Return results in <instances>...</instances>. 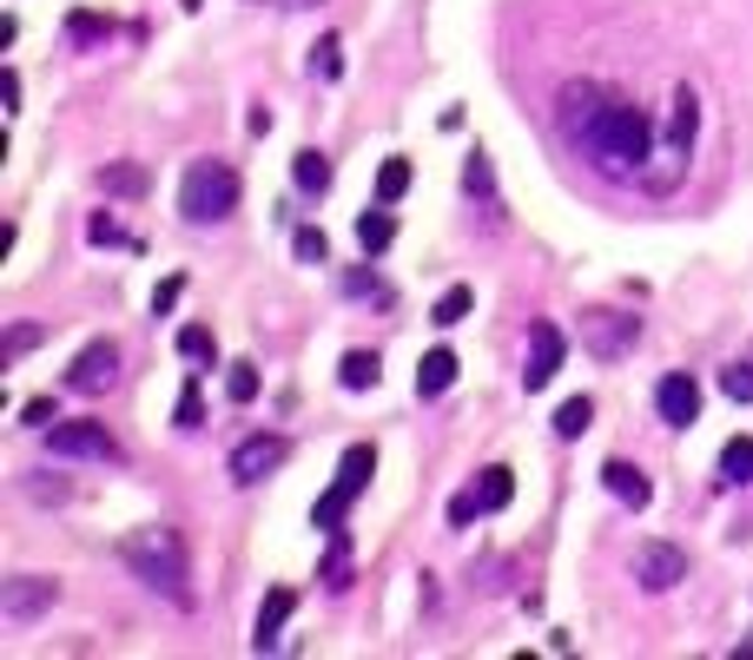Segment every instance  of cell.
Masks as SVG:
<instances>
[{
  "label": "cell",
  "mask_w": 753,
  "mask_h": 660,
  "mask_svg": "<svg viewBox=\"0 0 753 660\" xmlns=\"http://www.w3.org/2000/svg\"><path fill=\"white\" fill-rule=\"evenodd\" d=\"M179 291H185V278H165V284L152 291V317H165V311L179 304Z\"/></svg>",
  "instance_id": "f35d334b"
},
{
  "label": "cell",
  "mask_w": 753,
  "mask_h": 660,
  "mask_svg": "<svg viewBox=\"0 0 753 660\" xmlns=\"http://www.w3.org/2000/svg\"><path fill=\"white\" fill-rule=\"evenodd\" d=\"M46 443L53 456H73V463H119V443L106 436V423H53Z\"/></svg>",
  "instance_id": "ba28073f"
},
{
  "label": "cell",
  "mask_w": 753,
  "mask_h": 660,
  "mask_svg": "<svg viewBox=\"0 0 753 660\" xmlns=\"http://www.w3.org/2000/svg\"><path fill=\"white\" fill-rule=\"evenodd\" d=\"M456 370H463L456 350H430V357L417 364V397H443V390L456 383Z\"/></svg>",
  "instance_id": "2e32d148"
},
{
  "label": "cell",
  "mask_w": 753,
  "mask_h": 660,
  "mask_svg": "<svg viewBox=\"0 0 753 660\" xmlns=\"http://www.w3.org/2000/svg\"><path fill=\"white\" fill-rule=\"evenodd\" d=\"M311 73H318V79H337V73H344V40H337V33H324V40L311 46Z\"/></svg>",
  "instance_id": "4316f807"
},
{
  "label": "cell",
  "mask_w": 753,
  "mask_h": 660,
  "mask_svg": "<svg viewBox=\"0 0 753 660\" xmlns=\"http://www.w3.org/2000/svg\"><path fill=\"white\" fill-rule=\"evenodd\" d=\"M562 357H569V344H562V331L556 324H529V357H523V390L536 397V390H549L556 383V370H562Z\"/></svg>",
  "instance_id": "30bf717a"
},
{
  "label": "cell",
  "mask_w": 753,
  "mask_h": 660,
  "mask_svg": "<svg viewBox=\"0 0 753 660\" xmlns=\"http://www.w3.org/2000/svg\"><path fill=\"white\" fill-rule=\"evenodd\" d=\"M33 344H40V331H33V324H13V331H7V350H0V357L13 364V357H26Z\"/></svg>",
  "instance_id": "8d00e7d4"
},
{
  "label": "cell",
  "mask_w": 753,
  "mask_h": 660,
  "mask_svg": "<svg viewBox=\"0 0 753 660\" xmlns=\"http://www.w3.org/2000/svg\"><path fill=\"white\" fill-rule=\"evenodd\" d=\"M291 608H298V595L291 588H271L265 595V608H258V621H251V648L265 654V648H278V635H284V621H291Z\"/></svg>",
  "instance_id": "9a60e30c"
},
{
  "label": "cell",
  "mask_w": 753,
  "mask_h": 660,
  "mask_svg": "<svg viewBox=\"0 0 753 660\" xmlns=\"http://www.w3.org/2000/svg\"><path fill=\"white\" fill-rule=\"evenodd\" d=\"M377 377H384L377 350H344V364H337V383L344 390H377Z\"/></svg>",
  "instance_id": "ac0fdd59"
},
{
  "label": "cell",
  "mask_w": 753,
  "mask_h": 660,
  "mask_svg": "<svg viewBox=\"0 0 753 660\" xmlns=\"http://www.w3.org/2000/svg\"><path fill=\"white\" fill-rule=\"evenodd\" d=\"M470 496H476V509H483V516H496V509H509V496H516V476L496 463V469H483V476L470 483Z\"/></svg>",
  "instance_id": "e0dca14e"
},
{
  "label": "cell",
  "mask_w": 753,
  "mask_h": 660,
  "mask_svg": "<svg viewBox=\"0 0 753 660\" xmlns=\"http://www.w3.org/2000/svg\"><path fill=\"white\" fill-rule=\"evenodd\" d=\"M53 602H60V582H46V575H13V582H0V621H7V628H33L40 615H53Z\"/></svg>",
  "instance_id": "8992f818"
},
{
  "label": "cell",
  "mask_w": 753,
  "mask_h": 660,
  "mask_svg": "<svg viewBox=\"0 0 753 660\" xmlns=\"http://www.w3.org/2000/svg\"><path fill=\"white\" fill-rule=\"evenodd\" d=\"M179 357H192V364H212V357H218V337H212L205 324H185V331H179Z\"/></svg>",
  "instance_id": "83f0119b"
},
{
  "label": "cell",
  "mask_w": 753,
  "mask_h": 660,
  "mask_svg": "<svg viewBox=\"0 0 753 660\" xmlns=\"http://www.w3.org/2000/svg\"><path fill=\"white\" fill-rule=\"evenodd\" d=\"M589 423H595V403H589V397H569V403L556 410V436H562V443L589 436Z\"/></svg>",
  "instance_id": "cb8c5ba5"
},
{
  "label": "cell",
  "mask_w": 753,
  "mask_h": 660,
  "mask_svg": "<svg viewBox=\"0 0 753 660\" xmlns=\"http://www.w3.org/2000/svg\"><path fill=\"white\" fill-rule=\"evenodd\" d=\"M476 516H483V509H476V496H470V489H463V496H456V502H450V522H456V529H470V522H476Z\"/></svg>",
  "instance_id": "ab89813d"
},
{
  "label": "cell",
  "mask_w": 753,
  "mask_h": 660,
  "mask_svg": "<svg viewBox=\"0 0 753 660\" xmlns=\"http://www.w3.org/2000/svg\"><path fill=\"white\" fill-rule=\"evenodd\" d=\"M635 337H642V317H628V311H582V350L589 357L622 364L635 350Z\"/></svg>",
  "instance_id": "5b68a950"
},
{
  "label": "cell",
  "mask_w": 753,
  "mask_h": 660,
  "mask_svg": "<svg viewBox=\"0 0 753 660\" xmlns=\"http://www.w3.org/2000/svg\"><path fill=\"white\" fill-rule=\"evenodd\" d=\"M655 410H661V423L688 430V423L701 416V383H695L688 370H668V377L655 383Z\"/></svg>",
  "instance_id": "4fadbf2b"
},
{
  "label": "cell",
  "mask_w": 753,
  "mask_h": 660,
  "mask_svg": "<svg viewBox=\"0 0 753 660\" xmlns=\"http://www.w3.org/2000/svg\"><path fill=\"white\" fill-rule=\"evenodd\" d=\"M106 33H112V20H99V13H73V20H66V40H73V46H93V40H106Z\"/></svg>",
  "instance_id": "f1b7e54d"
},
{
  "label": "cell",
  "mask_w": 753,
  "mask_h": 660,
  "mask_svg": "<svg viewBox=\"0 0 753 660\" xmlns=\"http://www.w3.org/2000/svg\"><path fill=\"white\" fill-rule=\"evenodd\" d=\"M721 390H728L734 403H753V364H728V370H721Z\"/></svg>",
  "instance_id": "e575fe53"
},
{
  "label": "cell",
  "mask_w": 753,
  "mask_h": 660,
  "mask_svg": "<svg viewBox=\"0 0 753 660\" xmlns=\"http://www.w3.org/2000/svg\"><path fill=\"white\" fill-rule=\"evenodd\" d=\"M463 192H470V198H483V205L496 212V172H490V159H483V152H470V165H463Z\"/></svg>",
  "instance_id": "484cf974"
},
{
  "label": "cell",
  "mask_w": 753,
  "mask_h": 660,
  "mask_svg": "<svg viewBox=\"0 0 753 660\" xmlns=\"http://www.w3.org/2000/svg\"><path fill=\"white\" fill-rule=\"evenodd\" d=\"M470 311H476V291H470V284H450V291L437 297V311H430V324H443V331H450V324H463Z\"/></svg>",
  "instance_id": "603a6c76"
},
{
  "label": "cell",
  "mask_w": 753,
  "mask_h": 660,
  "mask_svg": "<svg viewBox=\"0 0 753 660\" xmlns=\"http://www.w3.org/2000/svg\"><path fill=\"white\" fill-rule=\"evenodd\" d=\"M721 483H728V489L753 483V436H734V443L721 450Z\"/></svg>",
  "instance_id": "7402d4cb"
},
{
  "label": "cell",
  "mask_w": 753,
  "mask_h": 660,
  "mask_svg": "<svg viewBox=\"0 0 753 660\" xmlns=\"http://www.w3.org/2000/svg\"><path fill=\"white\" fill-rule=\"evenodd\" d=\"M119 562L146 582V588H159V595H172L179 608L192 602V575H185V542L172 535V529H132L126 542H119Z\"/></svg>",
  "instance_id": "7a4b0ae2"
},
{
  "label": "cell",
  "mask_w": 753,
  "mask_h": 660,
  "mask_svg": "<svg viewBox=\"0 0 753 660\" xmlns=\"http://www.w3.org/2000/svg\"><path fill=\"white\" fill-rule=\"evenodd\" d=\"M225 397H232V403H251V397H258V364H232Z\"/></svg>",
  "instance_id": "d6a6232c"
},
{
  "label": "cell",
  "mask_w": 753,
  "mask_h": 660,
  "mask_svg": "<svg viewBox=\"0 0 753 660\" xmlns=\"http://www.w3.org/2000/svg\"><path fill=\"white\" fill-rule=\"evenodd\" d=\"M410 192V159H384L377 165V205H397Z\"/></svg>",
  "instance_id": "d4e9b609"
},
{
  "label": "cell",
  "mask_w": 753,
  "mask_h": 660,
  "mask_svg": "<svg viewBox=\"0 0 753 660\" xmlns=\"http://www.w3.org/2000/svg\"><path fill=\"white\" fill-rule=\"evenodd\" d=\"M33 502H66V483H26Z\"/></svg>",
  "instance_id": "60d3db41"
},
{
  "label": "cell",
  "mask_w": 753,
  "mask_h": 660,
  "mask_svg": "<svg viewBox=\"0 0 753 660\" xmlns=\"http://www.w3.org/2000/svg\"><path fill=\"white\" fill-rule=\"evenodd\" d=\"M86 238H93V245H132V238H126V231H119V225H112L106 212H99V218L86 225Z\"/></svg>",
  "instance_id": "74e56055"
},
{
  "label": "cell",
  "mask_w": 753,
  "mask_h": 660,
  "mask_svg": "<svg viewBox=\"0 0 753 660\" xmlns=\"http://www.w3.org/2000/svg\"><path fill=\"white\" fill-rule=\"evenodd\" d=\"M291 178H298V192H331V159H324L318 145H304V152L291 159Z\"/></svg>",
  "instance_id": "d6986e66"
},
{
  "label": "cell",
  "mask_w": 753,
  "mask_h": 660,
  "mask_svg": "<svg viewBox=\"0 0 753 660\" xmlns=\"http://www.w3.org/2000/svg\"><path fill=\"white\" fill-rule=\"evenodd\" d=\"M179 212L192 225H218L238 212V172L225 159H192L185 165V185H179Z\"/></svg>",
  "instance_id": "3957f363"
},
{
  "label": "cell",
  "mask_w": 753,
  "mask_h": 660,
  "mask_svg": "<svg viewBox=\"0 0 753 660\" xmlns=\"http://www.w3.org/2000/svg\"><path fill=\"white\" fill-rule=\"evenodd\" d=\"M291 251H298V258H304V264H324V258H331V238H324V231H318V225H304V231H298V238H291Z\"/></svg>",
  "instance_id": "1f68e13d"
},
{
  "label": "cell",
  "mask_w": 753,
  "mask_h": 660,
  "mask_svg": "<svg viewBox=\"0 0 753 660\" xmlns=\"http://www.w3.org/2000/svg\"><path fill=\"white\" fill-rule=\"evenodd\" d=\"M688 152H695V145H688V139H675V132H668V139H655V152H648V165H642V192L668 198V192L688 178Z\"/></svg>",
  "instance_id": "8fae6325"
},
{
  "label": "cell",
  "mask_w": 753,
  "mask_h": 660,
  "mask_svg": "<svg viewBox=\"0 0 753 660\" xmlns=\"http://www.w3.org/2000/svg\"><path fill=\"white\" fill-rule=\"evenodd\" d=\"M635 582H642L648 595L681 588V582H688V549H675V542H642V549H635Z\"/></svg>",
  "instance_id": "9c48e42d"
},
{
  "label": "cell",
  "mask_w": 753,
  "mask_h": 660,
  "mask_svg": "<svg viewBox=\"0 0 753 660\" xmlns=\"http://www.w3.org/2000/svg\"><path fill=\"white\" fill-rule=\"evenodd\" d=\"M271 7H291V13H298V7H318V0H271Z\"/></svg>",
  "instance_id": "b9f144b4"
},
{
  "label": "cell",
  "mask_w": 753,
  "mask_h": 660,
  "mask_svg": "<svg viewBox=\"0 0 753 660\" xmlns=\"http://www.w3.org/2000/svg\"><path fill=\"white\" fill-rule=\"evenodd\" d=\"M602 489H609V496H615L622 509H648V502H655L648 476H642L635 463H622V456H615V463H602Z\"/></svg>",
  "instance_id": "5bb4252c"
},
{
  "label": "cell",
  "mask_w": 753,
  "mask_h": 660,
  "mask_svg": "<svg viewBox=\"0 0 753 660\" xmlns=\"http://www.w3.org/2000/svg\"><path fill=\"white\" fill-rule=\"evenodd\" d=\"M284 456H291V443H284L278 430H258V436H245V443L232 450V483H238V489H258L271 469H284Z\"/></svg>",
  "instance_id": "52a82bcc"
},
{
  "label": "cell",
  "mask_w": 753,
  "mask_h": 660,
  "mask_svg": "<svg viewBox=\"0 0 753 660\" xmlns=\"http://www.w3.org/2000/svg\"><path fill=\"white\" fill-rule=\"evenodd\" d=\"M344 297H370V304H390V284L370 278V271H344Z\"/></svg>",
  "instance_id": "f546056e"
},
{
  "label": "cell",
  "mask_w": 753,
  "mask_h": 660,
  "mask_svg": "<svg viewBox=\"0 0 753 660\" xmlns=\"http://www.w3.org/2000/svg\"><path fill=\"white\" fill-rule=\"evenodd\" d=\"M344 575H351V549H344V529H337V535H331V555H324V582L344 588Z\"/></svg>",
  "instance_id": "836d02e7"
},
{
  "label": "cell",
  "mask_w": 753,
  "mask_h": 660,
  "mask_svg": "<svg viewBox=\"0 0 753 660\" xmlns=\"http://www.w3.org/2000/svg\"><path fill=\"white\" fill-rule=\"evenodd\" d=\"M172 423H179V430H198V423H205V397H198V383H185V390H179Z\"/></svg>",
  "instance_id": "4dcf8cb0"
},
{
  "label": "cell",
  "mask_w": 753,
  "mask_h": 660,
  "mask_svg": "<svg viewBox=\"0 0 753 660\" xmlns=\"http://www.w3.org/2000/svg\"><path fill=\"white\" fill-rule=\"evenodd\" d=\"M20 423H26V430H53V423H60V410H53V397H33V403L20 410Z\"/></svg>",
  "instance_id": "d590c367"
},
{
  "label": "cell",
  "mask_w": 753,
  "mask_h": 660,
  "mask_svg": "<svg viewBox=\"0 0 753 660\" xmlns=\"http://www.w3.org/2000/svg\"><path fill=\"white\" fill-rule=\"evenodd\" d=\"M99 192L106 198H146V165H106L99 172Z\"/></svg>",
  "instance_id": "ffe728a7"
},
{
  "label": "cell",
  "mask_w": 753,
  "mask_h": 660,
  "mask_svg": "<svg viewBox=\"0 0 753 660\" xmlns=\"http://www.w3.org/2000/svg\"><path fill=\"white\" fill-rule=\"evenodd\" d=\"M112 377H119V344H112V337H93V344L73 357V370H66V390L93 397V390H106Z\"/></svg>",
  "instance_id": "7c38bea8"
},
{
  "label": "cell",
  "mask_w": 753,
  "mask_h": 660,
  "mask_svg": "<svg viewBox=\"0 0 753 660\" xmlns=\"http://www.w3.org/2000/svg\"><path fill=\"white\" fill-rule=\"evenodd\" d=\"M562 132L575 139V152L602 178L642 185V165L655 152V126H648L642 106H628V99H615V93H602V86L582 79V86H562Z\"/></svg>",
  "instance_id": "6da1fadb"
},
{
  "label": "cell",
  "mask_w": 753,
  "mask_h": 660,
  "mask_svg": "<svg viewBox=\"0 0 753 660\" xmlns=\"http://www.w3.org/2000/svg\"><path fill=\"white\" fill-rule=\"evenodd\" d=\"M390 238H397V218H390V212H384V205H377V212H364V218H357V245H364V251H370V258H377V251H390Z\"/></svg>",
  "instance_id": "44dd1931"
},
{
  "label": "cell",
  "mask_w": 753,
  "mask_h": 660,
  "mask_svg": "<svg viewBox=\"0 0 753 660\" xmlns=\"http://www.w3.org/2000/svg\"><path fill=\"white\" fill-rule=\"evenodd\" d=\"M370 476H377V450H370V443H351V450H344V463H337V483L318 496L311 522H318L324 535H337V529H344V516H351V502L370 489Z\"/></svg>",
  "instance_id": "277c9868"
}]
</instances>
